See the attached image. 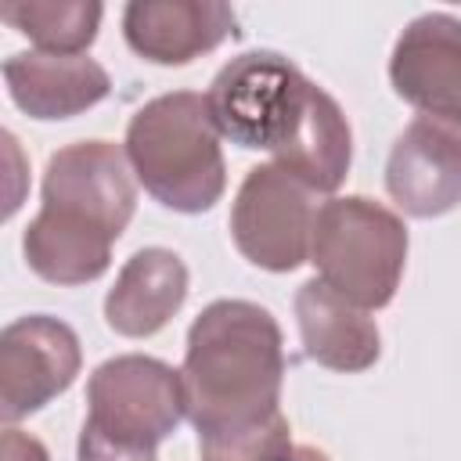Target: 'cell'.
I'll return each instance as SVG.
<instances>
[{"label":"cell","instance_id":"15","mask_svg":"<svg viewBox=\"0 0 461 461\" xmlns=\"http://www.w3.org/2000/svg\"><path fill=\"white\" fill-rule=\"evenodd\" d=\"M353 158V133L339 108V101L310 83L306 101L285 137V144L274 151V162L288 173H295L303 184H310L317 194L335 191Z\"/></svg>","mask_w":461,"mask_h":461},{"label":"cell","instance_id":"16","mask_svg":"<svg viewBox=\"0 0 461 461\" xmlns=\"http://www.w3.org/2000/svg\"><path fill=\"white\" fill-rule=\"evenodd\" d=\"M101 14L104 7L94 0H11L0 7V18L47 54H83L97 36Z\"/></svg>","mask_w":461,"mask_h":461},{"label":"cell","instance_id":"10","mask_svg":"<svg viewBox=\"0 0 461 461\" xmlns=\"http://www.w3.org/2000/svg\"><path fill=\"white\" fill-rule=\"evenodd\" d=\"M389 198L418 216H443L461 205V130L418 115L393 144L385 162Z\"/></svg>","mask_w":461,"mask_h":461},{"label":"cell","instance_id":"9","mask_svg":"<svg viewBox=\"0 0 461 461\" xmlns=\"http://www.w3.org/2000/svg\"><path fill=\"white\" fill-rule=\"evenodd\" d=\"M389 79L421 115L461 130V18L443 11L414 18L393 47Z\"/></svg>","mask_w":461,"mask_h":461},{"label":"cell","instance_id":"8","mask_svg":"<svg viewBox=\"0 0 461 461\" xmlns=\"http://www.w3.org/2000/svg\"><path fill=\"white\" fill-rule=\"evenodd\" d=\"M83 364L76 331L47 313L18 317L0 335V414L7 425L61 396Z\"/></svg>","mask_w":461,"mask_h":461},{"label":"cell","instance_id":"14","mask_svg":"<svg viewBox=\"0 0 461 461\" xmlns=\"http://www.w3.org/2000/svg\"><path fill=\"white\" fill-rule=\"evenodd\" d=\"M295 321L306 357L328 371H367L382 353V339L367 310L331 292L321 277L295 292Z\"/></svg>","mask_w":461,"mask_h":461},{"label":"cell","instance_id":"6","mask_svg":"<svg viewBox=\"0 0 461 461\" xmlns=\"http://www.w3.org/2000/svg\"><path fill=\"white\" fill-rule=\"evenodd\" d=\"M86 429L144 450H155L187 418L180 371L140 353L104 360L86 382Z\"/></svg>","mask_w":461,"mask_h":461},{"label":"cell","instance_id":"2","mask_svg":"<svg viewBox=\"0 0 461 461\" xmlns=\"http://www.w3.org/2000/svg\"><path fill=\"white\" fill-rule=\"evenodd\" d=\"M133 209L137 187L126 155L112 140L68 144L47 162L43 205L22 238L25 263L50 285L97 281Z\"/></svg>","mask_w":461,"mask_h":461},{"label":"cell","instance_id":"12","mask_svg":"<svg viewBox=\"0 0 461 461\" xmlns=\"http://www.w3.org/2000/svg\"><path fill=\"white\" fill-rule=\"evenodd\" d=\"M11 101L32 119H72L108 97V72L86 54L22 50L4 61Z\"/></svg>","mask_w":461,"mask_h":461},{"label":"cell","instance_id":"5","mask_svg":"<svg viewBox=\"0 0 461 461\" xmlns=\"http://www.w3.org/2000/svg\"><path fill=\"white\" fill-rule=\"evenodd\" d=\"M310 79L274 50H249L230 58L205 90L209 115L238 148L277 151L306 101Z\"/></svg>","mask_w":461,"mask_h":461},{"label":"cell","instance_id":"7","mask_svg":"<svg viewBox=\"0 0 461 461\" xmlns=\"http://www.w3.org/2000/svg\"><path fill=\"white\" fill-rule=\"evenodd\" d=\"M317 191L277 162L252 166L230 209V238L238 252L263 270L285 274L310 259Z\"/></svg>","mask_w":461,"mask_h":461},{"label":"cell","instance_id":"18","mask_svg":"<svg viewBox=\"0 0 461 461\" xmlns=\"http://www.w3.org/2000/svg\"><path fill=\"white\" fill-rule=\"evenodd\" d=\"M0 454H4V461H50V454H47V447L36 439V436H29V432H18V429H4V439H0Z\"/></svg>","mask_w":461,"mask_h":461},{"label":"cell","instance_id":"11","mask_svg":"<svg viewBox=\"0 0 461 461\" xmlns=\"http://www.w3.org/2000/svg\"><path fill=\"white\" fill-rule=\"evenodd\" d=\"M122 36L144 61L187 65L234 36V11L220 0H133L122 11Z\"/></svg>","mask_w":461,"mask_h":461},{"label":"cell","instance_id":"13","mask_svg":"<svg viewBox=\"0 0 461 461\" xmlns=\"http://www.w3.org/2000/svg\"><path fill=\"white\" fill-rule=\"evenodd\" d=\"M187 299V267L169 249L133 252L104 295V321L115 335L148 339L162 331Z\"/></svg>","mask_w":461,"mask_h":461},{"label":"cell","instance_id":"3","mask_svg":"<svg viewBox=\"0 0 461 461\" xmlns=\"http://www.w3.org/2000/svg\"><path fill=\"white\" fill-rule=\"evenodd\" d=\"M126 162L166 209H212L227 187V166L205 94L173 90L137 108L126 126Z\"/></svg>","mask_w":461,"mask_h":461},{"label":"cell","instance_id":"1","mask_svg":"<svg viewBox=\"0 0 461 461\" xmlns=\"http://www.w3.org/2000/svg\"><path fill=\"white\" fill-rule=\"evenodd\" d=\"M184 407L205 461H285V346L274 313L249 299L209 303L184 349Z\"/></svg>","mask_w":461,"mask_h":461},{"label":"cell","instance_id":"17","mask_svg":"<svg viewBox=\"0 0 461 461\" xmlns=\"http://www.w3.org/2000/svg\"><path fill=\"white\" fill-rule=\"evenodd\" d=\"M79 461H155V450L104 439V436H97L94 429L83 425V432H79Z\"/></svg>","mask_w":461,"mask_h":461},{"label":"cell","instance_id":"19","mask_svg":"<svg viewBox=\"0 0 461 461\" xmlns=\"http://www.w3.org/2000/svg\"><path fill=\"white\" fill-rule=\"evenodd\" d=\"M285 461H331V457L324 450H317V447H292V454Z\"/></svg>","mask_w":461,"mask_h":461},{"label":"cell","instance_id":"4","mask_svg":"<svg viewBox=\"0 0 461 461\" xmlns=\"http://www.w3.org/2000/svg\"><path fill=\"white\" fill-rule=\"evenodd\" d=\"M310 263L342 299L360 310H382L403 277L407 227L393 209L364 194L328 198L313 216Z\"/></svg>","mask_w":461,"mask_h":461}]
</instances>
